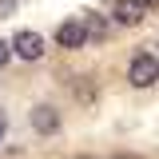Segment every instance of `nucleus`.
I'll return each instance as SVG.
<instances>
[{
    "instance_id": "nucleus-1",
    "label": "nucleus",
    "mask_w": 159,
    "mask_h": 159,
    "mask_svg": "<svg viewBox=\"0 0 159 159\" xmlns=\"http://www.w3.org/2000/svg\"><path fill=\"white\" fill-rule=\"evenodd\" d=\"M127 80H131V88H151V84L159 80V60L151 56V52L131 56V64H127Z\"/></svg>"
},
{
    "instance_id": "nucleus-2",
    "label": "nucleus",
    "mask_w": 159,
    "mask_h": 159,
    "mask_svg": "<svg viewBox=\"0 0 159 159\" xmlns=\"http://www.w3.org/2000/svg\"><path fill=\"white\" fill-rule=\"evenodd\" d=\"M12 52H16L20 60H40V52H44V36L32 32V28H20L16 36H12Z\"/></svg>"
},
{
    "instance_id": "nucleus-3",
    "label": "nucleus",
    "mask_w": 159,
    "mask_h": 159,
    "mask_svg": "<svg viewBox=\"0 0 159 159\" xmlns=\"http://www.w3.org/2000/svg\"><path fill=\"white\" fill-rule=\"evenodd\" d=\"M56 40H60V48H84V44H88L84 20H64V24L56 28Z\"/></svg>"
},
{
    "instance_id": "nucleus-4",
    "label": "nucleus",
    "mask_w": 159,
    "mask_h": 159,
    "mask_svg": "<svg viewBox=\"0 0 159 159\" xmlns=\"http://www.w3.org/2000/svg\"><path fill=\"white\" fill-rule=\"evenodd\" d=\"M32 127H36L40 135H56L60 131V111L52 103H36L32 107Z\"/></svg>"
},
{
    "instance_id": "nucleus-5",
    "label": "nucleus",
    "mask_w": 159,
    "mask_h": 159,
    "mask_svg": "<svg viewBox=\"0 0 159 159\" xmlns=\"http://www.w3.org/2000/svg\"><path fill=\"white\" fill-rule=\"evenodd\" d=\"M143 12H147V8H143L139 0H116V20L119 24H139Z\"/></svg>"
},
{
    "instance_id": "nucleus-6",
    "label": "nucleus",
    "mask_w": 159,
    "mask_h": 159,
    "mask_svg": "<svg viewBox=\"0 0 159 159\" xmlns=\"http://www.w3.org/2000/svg\"><path fill=\"white\" fill-rule=\"evenodd\" d=\"M84 28H88V40H103L107 36V20L103 16H84Z\"/></svg>"
},
{
    "instance_id": "nucleus-7",
    "label": "nucleus",
    "mask_w": 159,
    "mask_h": 159,
    "mask_svg": "<svg viewBox=\"0 0 159 159\" xmlns=\"http://www.w3.org/2000/svg\"><path fill=\"white\" fill-rule=\"evenodd\" d=\"M16 12V0H0V16H12Z\"/></svg>"
},
{
    "instance_id": "nucleus-8",
    "label": "nucleus",
    "mask_w": 159,
    "mask_h": 159,
    "mask_svg": "<svg viewBox=\"0 0 159 159\" xmlns=\"http://www.w3.org/2000/svg\"><path fill=\"white\" fill-rule=\"evenodd\" d=\"M8 56H12V44H4V40H0V68L8 64Z\"/></svg>"
},
{
    "instance_id": "nucleus-9",
    "label": "nucleus",
    "mask_w": 159,
    "mask_h": 159,
    "mask_svg": "<svg viewBox=\"0 0 159 159\" xmlns=\"http://www.w3.org/2000/svg\"><path fill=\"white\" fill-rule=\"evenodd\" d=\"M111 159H139V155H131V151H119V155H111Z\"/></svg>"
},
{
    "instance_id": "nucleus-10",
    "label": "nucleus",
    "mask_w": 159,
    "mask_h": 159,
    "mask_svg": "<svg viewBox=\"0 0 159 159\" xmlns=\"http://www.w3.org/2000/svg\"><path fill=\"white\" fill-rule=\"evenodd\" d=\"M139 4H143V8H159V0H139Z\"/></svg>"
}]
</instances>
